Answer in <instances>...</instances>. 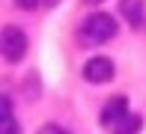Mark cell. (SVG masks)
<instances>
[{"label":"cell","instance_id":"obj_1","mask_svg":"<svg viewBox=\"0 0 146 134\" xmlns=\"http://www.w3.org/2000/svg\"><path fill=\"white\" fill-rule=\"evenodd\" d=\"M81 33H84V39L102 45V42H108V39L116 36V18L108 15V12H92L87 21L81 24Z\"/></svg>","mask_w":146,"mask_h":134},{"label":"cell","instance_id":"obj_2","mask_svg":"<svg viewBox=\"0 0 146 134\" xmlns=\"http://www.w3.org/2000/svg\"><path fill=\"white\" fill-rule=\"evenodd\" d=\"M0 54H3L9 63H21L27 57V36L18 27H3L0 33Z\"/></svg>","mask_w":146,"mask_h":134},{"label":"cell","instance_id":"obj_3","mask_svg":"<svg viewBox=\"0 0 146 134\" xmlns=\"http://www.w3.org/2000/svg\"><path fill=\"white\" fill-rule=\"evenodd\" d=\"M81 75L87 84H108V80H113V60L110 57H90L84 63Z\"/></svg>","mask_w":146,"mask_h":134},{"label":"cell","instance_id":"obj_4","mask_svg":"<svg viewBox=\"0 0 146 134\" xmlns=\"http://www.w3.org/2000/svg\"><path fill=\"white\" fill-rule=\"evenodd\" d=\"M119 15L134 27V30H143V24H146L143 0H119Z\"/></svg>","mask_w":146,"mask_h":134},{"label":"cell","instance_id":"obj_5","mask_svg":"<svg viewBox=\"0 0 146 134\" xmlns=\"http://www.w3.org/2000/svg\"><path fill=\"white\" fill-rule=\"evenodd\" d=\"M125 113H128V101H125L122 96L110 98V101L102 107V125H108V128H110L116 119H122V116H125Z\"/></svg>","mask_w":146,"mask_h":134},{"label":"cell","instance_id":"obj_6","mask_svg":"<svg viewBox=\"0 0 146 134\" xmlns=\"http://www.w3.org/2000/svg\"><path fill=\"white\" fill-rule=\"evenodd\" d=\"M140 116H137V113H125L122 119H116L113 125H110V134H137L140 131Z\"/></svg>","mask_w":146,"mask_h":134},{"label":"cell","instance_id":"obj_7","mask_svg":"<svg viewBox=\"0 0 146 134\" xmlns=\"http://www.w3.org/2000/svg\"><path fill=\"white\" fill-rule=\"evenodd\" d=\"M0 134H21V125H18V119H12V116L0 119Z\"/></svg>","mask_w":146,"mask_h":134},{"label":"cell","instance_id":"obj_8","mask_svg":"<svg viewBox=\"0 0 146 134\" xmlns=\"http://www.w3.org/2000/svg\"><path fill=\"white\" fill-rule=\"evenodd\" d=\"M6 116H12V101L6 96H0V119H6Z\"/></svg>","mask_w":146,"mask_h":134},{"label":"cell","instance_id":"obj_9","mask_svg":"<svg viewBox=\"0 0 146 134\" xmlns=\"http://www.w3.org/2000/svg\"><path fill=\"white\" fill-rule=\"evenodd\" d=\"M39 3H42V0H15V6H18V9H24V12H33Z\"/></svg>","mask_w":146,"mask_h":134},{"label":"cell","instance_id":"obj_10","mask_svg":"<svg viewBox=\"0 0 146 134\" xmlns=\"http://www.w3.org/2000/svg\"><path fill=\"white\" fill-rule=\"evenodd\" d=\"M39 134H69V131H66V128H60V125H45Z\"/></svg>","mask_w":146,"mask_h":134},{"label":"cell","instance_id":"obj_11","mask_svg":"<svg viewBox=\"0 0 146 134\" xmlns=\"http://www.w3.org/2000/svg\"><path fill=\"white\" fill-rule=\"evenodd\" d=\"M84 3H90V6H98V3H104V0H84Z\"/></svg>","mask_w":146,"mask_h":134},{"label":"cell","instance_id":"obj_12","mask_svg":"<svg viewBox=\"0 0 146 134\" xmlns=\"http://www.w3.org/2000/svg\"><path fill=\"white\" fill-rule=\"evenodd\" d=\"M45 3H48V6H57V3H60V0H45Z\"/></svg>","mask_w":146,"mask_h":134}]
</instances>
